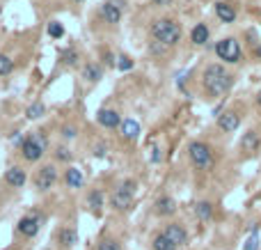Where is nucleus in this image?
<instances>
[{
	"label": "nucleus",
	"mask_w": 261,
	"mask_h": 250,
	"mask_svg": "<svg viewBox=\"0 0 261 250\" xmlns=\"http://www.w3.org/2000/svg\"><path fill=\"white\" fill-rule=\"evenodd\" d=\"M202 80H204L206 92H208V94H213V96L225 94V92L232 87V83H234V78L227 74L220 65H208L206 71H204V78Z\"/></svg>",
	"instance_id": "obj_1"
},
{
	"label": "nucleus",
	"mask_w": 261,
	"mask_h": 250,
	"mask_svg": "<svg viewBox=\"0 0 261 250\" xmlns=\"http://www.w3.org/2000/svg\"><path fill=\"white\" fill-rule=\"evenodd\" d=\"M151 37L165 46H174L181 39V25L172 19H158L151 23Z\"/></svg>",
	"instance_id": "obj_2"
},
{
	"label": "nucleus",
	"mask_w": 261,
	"mask_h": 250,
	"mask_svg": "<svg viewBox=\"0 0 261 250\" xmlns=\"http://www.w3.org/2000/svg\"><path fill=\"white\" fill-rule=\"evenodd\" d=\"M23 149V159L30 161V163H35V161H39L41 156L46 154V149H48V140H46L44 131H35V133H30L28 138H25V145L21 147Z\"/></svg>",
	"instance_id": "obj_3"
},
{
	"label": "nucleus",
	"mask_w": 261,
	"mask_h": 250,
	"mask_svg": "<svg viewBox=\"0 0 261 250\" xmlns=\"http://www.w3.org/2000/svg\"><path fill=\"white\" fill-rule=\"evenodd\" d=\"M133 190H135L133 181H126V184H122L113 193V197H110V205H113L117 211L131 209V207H133Z\"/></svg>",
	"instance_id": "obj_4"
},
{
	"label": "nucleus",
	"mask_w": 261,
	"mask_h": 250,
	"mask_svg": "<svg viewBox=\"0 0 261 250\" xmlns=\"http://www.w3.org/2000/svg\"><path fill=\"white\" fill-rule=\"evenodd\" d=\"M216 53H218V58H220V60H225V62H229V65H234V62L241 60V44H238L234 37H227V39L218 41Z\"/></svg>",
	"instance_id": "obj_5"
},
{
	"label": "nucleus",
	"mask_w": 261,
	"mask_h": 250,
	"mask_svg": "<svg viewBox=\"0 0 261 250\" xmlns=\"http://www.w3.org/2000/svg\"><path fill=\"white\" fill-rule=\"evenodd\" d=\"M188 152H190V161L197 165L199 170H208L213 165V152H211V147L204 145V142H192Z\"/></svg>",
	"instance_id": "obj_6"
},
{
	"label": "nucleus",
	"mask_w": 261,
	"mask_h": 250,
	"mask_svg": "<svg viewBox=\"0 0 261 250\" xmlns=\"http://www.w3.org/2000/svg\"><path fill=\"white\" fill-rule=\"evenodd\" d=\"M55 181H58V170H55L53 165H44L39 172H37L35 177V184L39 190H48L55 186Z\"/></svg>",
	"instance_id": "obj_7"
},
{
	"label": "nucleus",
	"mask_w": 261,
	"mask_h": 250,
	"mask_svg": "<svg viewBox=\"0 0 261 250\" xmlns=\"http://www.w3.org/2000/svg\"><path fill=\"white\" fill-rule=\"evenodd\" d=\"M163 234L168 236V239L172 241V243L177 245V248H179V245H183V243H188V232L183 230V227L179 225V223H172V225H168Z\"/></svg>",
	"instance_id": "obj_8"
},
{
	"label": "nucleus",
	"mask_w": 261,
	"mask_h": 250,
	"mask_svg": "<svg viewBox=\"0 0 261 250\" xmlns=\"http://www.w3.org/2000/svg\"><path fill=\"white\" fill-rule=\"evenodd\" d=\"M19 232L23 236H35L37 232H39V218L37 216H25V218L19 220Z\"/></svg>",
	"instance_id": "obj_9"
},
{
	"label": "nucleus",
	"mask_w": 261,
	"mask_h": 250,
	"mask_svg": "<svg viewBox=\"0 0 261 250\" xmlns=\"http://www.w3.org/2000/svg\"><path fill=\"white\" fill-rule=\"evenodd\" d=\"M238 124H241V117L236 115V113H222L220 117H218V126H220L222 131H227V133H232V131L238 129Z\"/></svg>",
	"instance_id": "obj_10"
},
{
	"label": "nucleus",
	"mask_w": 261,
	"mask_h": 250,
	"mask_svg": "<svg viewBox=\"0 0 261 250\" xmlns=\"http://www.w3.org/2000/svg\"><path fill=\"white\" fill-rule=\"evenodd\" d=\"M261 145V138L256 131H247L245 135H243V140H241V149L247 152V154H252V152H256Z\"/></svg>",
	"instance_id": "obj_11"
},
{
	"label": "nucleus",
	"mask_w": 261,
	"mask_h": 250,
	"mask_svg": "<svg viewBox=\"0 0 261 250\" xmlns=\"http://www.w3.org/2000/svg\"><path fill=\"white\" fill-rule=\"evenodd\" d=\"M216 14L222 23H234L236 21V10L227 3H216Z\"/></svg>",
	"instance_id": "obj_12"
},
{
	"label": "nucleus",
	"mask_w": 261,
	"mask_h": 250,
	"mask_svg": "<svg viewBox=\"0 0 261 250\" xmlns=\"http://www.w3.org/2000/svg\"><path fill=\"white\" fill-rule=\"evenodd\" d=\"M99 124H103L106 129H115V126H122V117H119L115 110H101Z\"/></svg>",
	"instance_id": "obj_13"
},
{
	"label": "nucleus",
	"mask_w": 261,
	"mask_h": 250,
	"mask_svg": "<svg viewBox=\"0 0 261 250\" xmlns=\"http://www.w3.org/2000/svg\"><path fill=\"white\" fill-rule=\"evenodd\" d=\"M101 14H103L106 23H119V19H122V10H119L115 3H106L103 7H101Z\"/></svg>",
	"instance_id": "obj_14"
},
{
	"label": "nucleus",
	"mask_w": 261,
	"mask_h": 250,
	"mask_svg": "<svg viewBox=\"0 0 261 250\" xmlns=\"http://www.w3.org/2000/svg\"><path fill=\"white\" fill-rule=\"evenodd\" d=\"M177 211V202L172 197H158L156 200V214L158 216H172Z\"/></svg>",
	"instance_id": "obj_15"
},
{
	"label": "nucleus",
	"mask_w": 261,
	"mask_h": 250,
	"mask_svg": "<svg viewBox=\"0 0 261 250\" xmlns=\"http://www.w3.org/2000/svg\"><path fill=\"white\" fill-rule=\"evenodd\" d=\"M5 181L10 186H14V188H21V186L25 184V172L21 170V168H10L5 175Z\"/></svg>",
	"instance_id": "obj_16"
},
{
	"label": "nucleus",
	"mask_w": 261,
	"mask_h": 250,
	"mask_svg": "<svg viewBox=\"0 0 261 250\" xmlns=\"http://www.w3.org/2000/svg\"><path fill=\"white\" fill-rule=\"evenodd\" d=\"M119 129H122V135L128 138V140H135V138L140 135V124L135 120H124Z\"/></svg>",
	"instance_id": "obj_17"
},
{
	"label": "nucleus",
	"mask_w": 261,
	"mask_h": 250,
	"mask_svg": "<svg viewBox=\"0 0 261 250\" xmlns=\"http://www.w3.org/2000/svg\"><path fill=\"white\" fill-rule=\"evenodd\" d=\"M64 181H67L69 188H80V186H83V172H80L78 168H69L67 175H64Z\"/></svg>",
	"instance_id": "obj_18"
},
{
	"label": "nucleus",
	"mask_w": 261,
	"mask_h": 250,
	"mask_svg": "<svg viewBox=\"0 0 261 250\" xmlns=\"http://www.w3.org/2000/svg\"><path fill=\"white\" fill-rule=\"evenodd\" d=\"M190 39L195 41V44H199V46L206 44L208 41V28L204 23H197L195 28H192V32H190Z\"/></svg>",
	"instance_id": "obj_19"
},
{
	"label": "nucleus",
	"mask_w": 261,
	"mask_h": 250,
	"mask_svg": "<svg viewBox=\"0 0 261 250\" xmlns=\"http://www.w3.org/2000/svg\"><path fill=\"white\" fill-rule=\"evenodd\" d=\"M60 243L67 245V248H69V245H76L78 243V232H76L74 227H64V230L60 232Z\"/></svg>",
	"instance_id": "obj_20"
},
{
	"label": "nucleus",
	"mask_w": 261,
	"mask_h": 250,
	"mask_svg": "<svg viewBox=\"0 0 261 250\" xmlns=\"http://www.w3.org/2000/svg\"><path fill=\"white\" fill-rule=\"evenodd\" d=\"M195 216H197L199 220H208L213 216V207L211 202H197L195 205Z\"/></svg>",
	"instance_id": "obj_21"
},
{
	"label": "nucleus",
	"mask_w": 261,
	"mask_h": 250,
	"mask_svg": "<svg viewBox=\"0 0 261 250\" xmlns=\"http://www.w3.org/2000/svg\"><path fill=\"white\" fill-rule=\"evenodd\" d=\"M153 250H177V245H174L165 234H156L153 236Z\"/></svg>",
	"instance_id": "obj_22"
},
{
	"label": "nucleus",
	"mask_w": 261,
	"mask_h": 250,
	"mask_svg": "<svg viewBox=\"0 0 261 250\" xmlns=\"http://www.w3.org/2000/svg\"><path fill=\"white\" fill-rule=\"evenodd\" d=\"M87 207L92 211H99L101 207H103V195H101V190H92L87 197Z\"/></svg>",
	"instance_id": "obj_23"
},
{
	"label": "nucleus",
	"mask_w": 261,
	"mask_h": 250,
	"mask_svg": "<svg viewBox=\"0 0 261 250\" xmlns=\"http://www.w3.org/2000/svg\"><path fill=\"white\" fill-rule=\"evenodd\" d=\"M44 113H46V108H44V104H41V101H35V104L25 110V115H28L30 120H39Z\"/></svg>",
	"instance_id": "obj_24"
},
{
	"label": "nucleus",
	"mask_w": 261,
	"mask_h": 250,
	"mask_svg": "<svg viewBox=\"0 0 261 250\" xmlns=\"http://www.w3.org/2000/svg\"><path fill=\"white\" fill-rule=\"evenodd\" d=\"M83 76H85L87 80H92V83H96V80L101 78V69H99L96 65H87V67L83 69Z\"/></svg>",
	"instance_id": "obj_25"
},
{
	"label": "nucleus",
	"mask_w": 261,
	"mask_h": 250,
	"mask_svg": "<svg viewBox=\"0 0 261 250\" xmlns=\"http://www.w3.org/2000/svg\"><path fill=\"white\" fill-rule=\"evenodd\" d=\"M12 69H14V60L7 55H0V76H7Z\"/></svg>",
	"instance_id": "obj_26"
},
{
	"label": "nucleus",
	"mask_w": 261,
	"mask_h": 250,
	"mask_svg": "<svg viewBox=\"0 0 261 250\" xmlns=\"http://www.w3.org/2000/svg\"><path fill=\"white\" fill-rule=\"evenodd\" d=\"M117 69L119 71H131L133 69V60H131V58H128V55H122V58H117Z\"/></svg>",
	"instance_id": "obj_27"
},
{
	"label": "nucleus",
	"mask_w": 261,
	"mask_h": 250,
	"mask_svg": "<svg viewBox=\"0 0 261 250\" xmlns=\"http://www.w3.org/2000/svg\"><path fill=\"white\" fill-rule=\"evenodd\" d=\"M243 250H259V236H256V230L252 232V236H247L245 245H243Z\"/></svg>",
	"instance_id": "obj_28"
},
{
	"label": "nucleus",
	"mask_w": 261,
	"mask_h": 250,
	"mask_svg": "<svg viewBox=\"0 0 261 250\" xmlns=\"http://www.w3.org/2000/svg\"><path fill=\"white\" fill-rule=\"evenodd\" d=\"M99 250H122V245H119V241H115V239H103L99 243Z\"/></svg>",
	"instance_id": "obj_29"
},
{
	"label": "nucleus",
	"mask_w": 261,
	"mask_h": 250,
	"mask_svg": "<svg viewBox=\"0 0 261 250\" xmlns=\"http://www.w3.org/2000/svg\"><path fill=\"white\" fill-rule=\"evenodd\" d=\"M48 35L55 37V39H60V37L64 35V28H62L60 23H50V25H48Z\"/></svg>",
	"instance_id": "obj_30"
},
{
	"label": "nucleus",
	"mask_w": 261,
	"mask_h": 250,
	"mask_svg": "<svg viewBox=\"0 0 261 250\" xmlns=\"http://www.w3.org/2000/svg\"><path fill=\"white\" fill-rule=\"evenodd\" d=\"M55 156H58L60 161H69L71 159V152L67 149V147H58V149H55Z\"/></svg>",
	"instance_id": "obj_31"
},
{
	"label": "nucleus",
	"mask_w": 261,
	"mask_h": 250,
	"mask_svg": "<svg viewBox=\"0 0 261 250\" xmlns=\"http://www.w3.org/2000/svg\"><path fill=\"white\" fill-rule=\"evenodd\" d=\"M165 51H168V46H165V44H161V41H156V39L151 41V53L163 55V53H165Z\"/></svg>",
	"instance_id": "obj_32"
},
{
	"label": "nucleus",
	"mask_w": 261,
	"mask_h": 250,
	"mask_svg": "<svg viewBox=\"0 0 261 250\" xmlns=\"http://www.w3.org/2000/svg\"><path fill=\"white\" fill-rule=\"evenodd\" d=\"M12 145H16V147H23L25 145V138L21 133H14L12 135Z\"/></svg>",
	"instance_id": "obj_33"
},
{
	"label": "nucleus",
	"mask_w": 261,
	"mask_h": 250,
	"mask_svg": "<svg viewBox=\"0 0 261 250\" xmlns=\"http://www.w3.org/2000/svg\"><path fill=\"white\" fill-rule=\"evenodd\" d=\"M76 58H78V55H76V51H71V53H64V62H69V65H76Z\"/></svg>",
	"instance_id": "obj_34"
},
{
	"label": "nucleus",
	"mask_w": 261,
	"mask_h": 250,
	"mask_svg": "<svg viewBox=\"0 0 261 250\" xmlns=\"http://www.w3.org/2000/svg\"><path fill=\"white\" fill-rule=\"evenodd\" d=\"M62 135H64V138H76V129H74V126H64Z\"/></svg>",
	"instance_id": "obj_35"
},
{
	"label": "nucleus",
	"mask_w": 261,
	"mask_h": 250,
	"mask_svg": "<svg viewBox=\"0 0 261 250\" xmlns=\"http://www.w3.org/2000/svg\"><path fill=\"white\" fill-rule=\"evenodd\" d=\"M151 152H153L151 161H153V163H158V161H161V154H158V152H161V149H158V147H151Z\"/></svg>",
	"instance_id": "obj_36"
},
{
	"label": "nucleus",
	"mask_w": 261,
	"mask_h": 250,
	"mask_svg": "<svg viewBox=\"0 0 261 250\" xmlns=\"http://www.w3.org/2000/svg\"><path fill=\"white\" fill-rule=\"evenodd\" d=\"M103 154H106V147L99 145V147H96V156H103Z\"/></svg>",
	"instance_id": "obj_37"
},
{
	"label": "nucleus",
	"mask_w": 261,
	"mask_h": 250,
	"mask_svg": "<svg viewBox=\"0 0 261 250\" xmlns=\"http://www.w3.org/2000/svg\"><path fill=\"white\" fill-rule=\"evenodd\" d=\"M153 3H156V5H170L172 0H153Z\"/></svg>",
	"instance_id": "obj_38"
},
{
	"label": "nucleus",
	"mask_w": 261,
	"mask_h": 250,
	"mask_svg": "<svg viewBox=\"0 0 261 250\" xmlns=\"http://www.w3.org/2000/svg\"><path fill=\"white\" fill-rule=\"evenodd\" d=\"M106 62H108V65H115V60H113V55L110 53H106Z\"/></svg>",
	"instance_id": "obj_39"
},
{
	"label": "nucleus",
	"mask_w": 261,
	"mask_h": 250,
	"mask_svg": "<svg viewBox=\"0 0 261 250\" xmlns=\"http://www.w3.org/2000/svg\"><path fill=\"white\" fill-rule=\"evenodd\" d=\"M256 104L261 106V92H259V94H256Z\"/></svg>",
	"instance_id": "obj_40"
},
{
	"label": "nucleus",
	"mask_w": 261,
	"mask_h": 250,
	"mask_svg": "<svg viewBox=\"0 0 261 250\" xmlns=\"http://www.w3.org/2000/svg\"><path fill=\"white\" fill-rule=\"evenodd\" d=\"M256 55H259V58H261V46H256Z\"/></svg>",
	"instance_id": "obj_41"
},
{
	"label": "nucleus",
	"mask_w": 261,
	"mask_h": 250,
	"mask_svg": "<svg viewBox=\"0 0 261 250\" xmlns=\"http://www.w3.org/2000/svg\"><path fill=\"white\" fill-rule=\"evenodd\" d=\"M76 3H80V0H76Z\"/></svg>",
	"instance_id": "obj_42"
}]
</instances>
